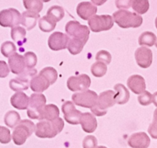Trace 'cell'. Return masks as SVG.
Wrapping results in <instances>:
<instances>
[{"mask_svg":"<svg viewBox=\"0 0 157 148\" xmlns=\"http://www.w3.org/2000/svg\"><path fill=\"white\" fill-rule=\"evenodd\" d=\"M63 127L64 122L60 117L51 121L40 120L36 123L35 134L40 138H53L63 130Z\"/></svg>","mask_w":157,"mask_h":148,"instance_id":"cell-1","label":"cell"},{"mask_svg":"<svg viewBox=\"0 0 157 148\" xmlns=\"http://www.w3.org/2000/svg\"><path fill=\"white\" fill-rule=\"evenodd\" d=\"M113 19L119 26L123 29L130 28V27L137 28L143 23V18L141 16L137 13L126 11L124 10L115 12L113 15Z\"/></svg>","mask_w":157,"mask_h":148,"instance_id":"cell-2","label":"cell"},{"mask_svg":"<svg viewBox=\"0 0 157 148\" xmlns=\"http://www.w3.org/2000/svg\"><path fill=\"white\" fill-rule=\"evenodd\" d=\"M36 130V125L29 120H23L19 122V124L13 130V142L16 145H22L26 141L27 138L33 134Z\"/></svg>","mask_w":157,"mask_h":148,"instance_id":"cell-3","label":"cell"},{"mask_svg":"<svg viewBox=\"0 0 157 148\" xmlns=\"http://www.w3.org/2000/svg\"><path fill=\"white\" fill-rule=\"evenodd\" d=\"M114 96L115 93L113 90H107L101 93L98 97L96 106L91 108L92 113L98 117L106 114L107 109L113 107L116 103Z\"/></svg>","mask_w":157,"mask_h":148,"instance_id":"cell-4","label":"cell"},{"mask_svg":"<svg viewBox=\"0 0 157 148\" xmlns=\"http://www.w3.org/2000/svg\"><path fill=\"white\" fill-rule=\"evenodd\" d=\"M66 32L68 36L72 39H77L86 43L90 37V29L77 21H69L66 25Z\"/></svg>","mask_w":157,"mask_h":148,"instance_id":"cell-5","label":"cell"},{"mask_svg":"<svg viewBox=\"0 0 157 148\" xmlns=\"http://www.w3.org/2000/svg\"><path fill=\"white\" fill-rule=\"evenodd\" d=\"M46 96L43 93H33L29 98V103L27 109L29 117L35 120H39L42 110L46 106Z\"/></svg>","mask_w":157,"mask_h":148,"instance_id":"cell-6","label":"cell"},{"mask_svg":"<svg viewBox=\"0 0 157 148\" xmlns=\"http://www.w3.org/2000/svg\"><path fill=\"white\" fill-rule=\"evenodd\" d=\"M99 96L96 92L87 90L81 93H75L72 96V101L77 106L86 108H93L97 103Z\"/></svg>","mask_w":157,"mask_h":148,"instance_id":"cell-7","label":"cell"},{"mask_svg":"<svg viewBox=\"0 0 157 148\" xmlns=\"http://www.w3.org/2000/svg\"><path fill=\"white\" fill-rule=\"evenodd\" d=\"M113 17L109 15H102V16H93L89 19L88 24L91 31L94 33H99L102 31H106L113 26Z\"/></svg>","mask_w":157,"mask_h":148,"instance_id":"cell-8","label":"cell"},{"mask_svg":"<svg viewBox=\"0 0 157 148\" xmlns=\"http://www.w3.org/2000/svg\"><path fill=\"white\" fill-rule=\"evenodd\" d=\"M22 15L16 9H8L0 12V25L15 28L21 23Z\"/></svg>","mask_w":157,"mask_h":148,"instance_id":"cell-9","label":"cell"},{"mask_svg":"<svg viewBox=\"0 0 157 148\" xmlns=\"http://www.w3.org/2000/svg\"><path fill=\"white\" fill-rule=\"evenodd\" d=\"M91 85V80L86 74L71 76L67 80V87L71 91H85Z\"/></svg>","mask_w":157,"mask_h":148,"instance_id":"cell-10","label":"cell"},{"mask_svg":"<svg viewBox=\"0 0 157 148\" xmlns=\"http://www.w3.org/2000/svg\"><path fill=\"white\" fill-rule=\"evenodd\" d=\"M62 111L64 114L66 121L69 124L76 125L80 123V118L82 113L76 110L75 105L71 101H66L62 107Z\"/></svg>","mask_w":157,"mask_h":148,"instance_id":"cell-11","label":"cell"},{"mask_svg":"<svg viewBox=\"0 0 157 148\" xmlns=\"http://www.w3.org/2000/svg\"><path fill=\"white\" fill-rule=\"evenodd\" d=\"M69 37L68 35L60 32H55L49 36L48 40L49 47L53 51H59L65 49L69 42Z\"/></svg>","mask_w":157,"mask_h":148,"instance_id":"cell-12","label":"cell"},{"mask_svg":"<svg viewBox=\"0 0 157 148\" xmlns=\"http://www.w3.org/2000/svg\"><path fill=\"white\" fill-rule=\"evenodd\" d=\"M135 59L139 66L143 69L149 67L152 62V53L151 49L142 46L138 48L135 53Z\"/></svg>","mask_w":157,"mask_h":148,"instance_id":"cell-13","label":"cell"},{"mask_svg":"<svg viewBox=\"0 0 157 148\" xmlns=\"http://www.w3.org/2000/svg\"><path fill=\"white\" fill-rule=\"evenodd\" d=\"M128 144L132 148H148L150 144V139L146 133H135L129 138Z\"/></svg>","mask_w":157,"mask_h":148,"instance_id":"cell-14","label":"cell"},{"mask_svg":"<svg viewBox=\"0 0 157 148\" xmlns=\"http://www.w3.org/2000/svg\"><path fill=\"white\" fill-rule=\"evenodd\" d=\"M8 63L11 72L13 73L16 74L18 76L26 69L24 56L16 53L12 55L10 57H9Z\"/></svg>","mask_w":157,"mask_h":148,"instance_id":"cell-15","label":"cell"},{"mask_svg":"<svg viewBox=\"0 0 157 148\" xmlns=\"http://www.w3.org/2000/svg\"><path fill=\"white\" fill-rule=\"evenodd\" d=\"M76 12L81 19L88 20L97 13V7L90 2H82L77 6Z\"/></svg>","mask_w":157,"mask_h":148,"instance_id":"cell-16","label":"cell"},{"mask_svg":"<svg viewBox=\"0 0 157 148\" xmlns=\"http://www.w3.org/2000/svg\"><path fill=\"white\" fill-rule=\"evenodd\" d=\"M128 87L136 94H141L146 91V82L143 76L132 75L127 80Z\"/></svg>","mask_w":157,"mask_h":148,"instance_id":"cell-17","label":"cell"},{"mask_svg":"<svg viewBox=\"0 0 157 148\" xmlns=\"http://www.w3.org/2000/svg\"><path fill=\"white\" fill-rule=\"evenodd\" d=\"M49 81L43 76V74L39 73V75L33 78L30 82V88L33 92L36 93H43L46 90H47L50 86Z\"/></svg>","mask_w":157,"mask_h":148,"instance_id":"cell-18","label":"cell"},{"mask_svg":"<svg viewBox=\"0 0 157 148\" xmlns=\"http://www.w3.org/2000/svg\"><path fill=\"white\" fill-rule=\"evenodd\" d=\"M80 123L82 128L85 132L93 133L97 128V120L94 115L90 113H83L80 118Z\"/></svg>","mask_w":157,"mask_h":148,"instance_id":"cell-19","label":"cell"},{"mask_svg":"<svg viewBox=\"0 0 157 148\" xmlns=\"http://www.w3.org/2000/svg\"><path fill=\"white\" fill-rule=\"evenodd\" d=\"M12 106L18 110H26L29 103V97L22 92H17L10 99Z\"/></svg>","mask_w":157,"mask_h":148,"instance_id":"cell-20","label":"cell"},{"mask_svg":"<svg viewBox=\"0 0 157 148\" xmlns=\"http://www.w3.org/2000/svg\"><path fill=\"white\" fill-rule=\"evenodd\" d=\"M59 116V110L57 106L54 104H49L43 107L39 120L51 121L58 118Z\"/></svg>","mask_w":157,"mask_h":148,"instance_id":"cell-21","label":"cell"},{"mask_svg":"<svg viewBox=\"0 0 157 148\" xmlns=\"http://www.w3.org/2000/svg\"><path fill=\"white\" fill-rule=\"evenodd\" d=\"M116 93H115L114 99L116 101V103L123 104L126 103L129 99V92L124 85L121 84H117L114 87Z\"/></svg>","mask_w":157,"mask_h":148,"instance_id":"cell-22","label":"cell"},{"mask_svg":"<svg viewBox=\"0 0 157 148\" xmlns=\"http://www.w3.org/2000/svg\"><path fill=\"white\" fill-rule=\"evenodd\" d=\"M40 18L39 13H33L30 11H25L22 14V20L21 24L24 27L26 28V29L31 30L34 28L36 25L38 19Z\"/></svg>","mask_w":157,"mask_h":148,"instance_id":"cell-23","label":"cell"},{"mask_svg":"<svg viewBox=\"0 0 157 148\" xmlns=\"http://www.w3.org/2000/svg\"><path fill=\"white\" fill-rule=\"evenodd\" d=\"M30 82L31 80L22 76H18L17 77L13 79L10 82V87L13 90V91L22 92L23 90H26L30 86Z\"/></svg>","mask_w":157,"mask_h":148,"instance_id":"cell-24","label":"cell"},{"mask_svg":"<svg viewBox=\"0 0 157 148\" xmlns=\"http://www.w3.org/2000/svg\"><path fill=\"white\" fill-rule=\"evenodd\" d=\"M26 31L23 27L17 26L13 28L11 30V37L16 43H18L19 46L24 44L26 42Z\"/></svg>","mask_w":157,"mask_h":148,"instance_id":"cell-25","label":"cell"},{"mask_svg":"<svg viewBox=\"0 0 157 148\" xmlns=\"http://www.w3.org/2000/svg\"><path fill=\"white\" fill-rule=\"evenodd\" d=\"M65 16L64 10L59 6H53L48 10L46 16L56 23L57 22L61 20Z\"/></svg>","mask_w":157,"mask_h":148,"instance_id":"cell-26","label":"cell"},{"mask_svg":"<svg viewBox=\"0 0 157 148\" xmlns=\"http://www.w3.org/2000/svg\"><path fill=\"white\" fill-rule=\"evenodd\" d=\"M20 121V115L19 114V113L14 111V110L8 111L4 117V122H5L6 125L10 128L16 127Z\"/></svg>","mask_w":157,"mask_h":148,"instance_id":"cell-27","label":"cell"},{"mask_svg":"<svg viewBox=\"0 0 157 148\" xmlns=\"http://www.w3.org/2000/svg\"><path fill=\"white\" fill-rule=\"evenodd\" d=\"M155 35L151 32H144L139 37V44L141 46H152L155 43Z\"/></svg>","mask_w":157,"mask_h":148,"instance_id":"cell-28","label":"cell"},{"mask_svg":"<svg viewBox=\"0 0 157 148\" xmlns=\"http://www.w3.org/2000/svg\"><path fill=\"white\" fill-rule=\"evenodd\" d=\"M86 43L81 41V40H77V39H71V40H69V43H68L67 48L71 54L77 55L79 53H81Z\"/></svg>","mask_w":157,"mask_h":148,"instance_id":"cell-29","label":"cell"},{"mask_svg":"<svg viewBox=\"0 0 157 148\" xmlns=\"http://www.w3.org/2000/svg\"><path fill=\"white\" fill-rule=\"evenodd\" d=\"M132 10L139 14H144L149 8V1L147 0H133L132 1Z\"/></svg>","mask_w":157,"mask_h":148,"instance_id":"cell-30","label":"cell"},{"mask_svg":"<svg viewBox=\"0 0 157 148\" xmlns=\"http://www.w3.org/2000/svg\"><path fill=\"white\" fill-rule=\"evenodd\" d=\"M23 4L27 11L33 12L36 13H39L42 11L43 7V3L40 0H28L23 1Z\"/></svg>","mask_w":157,"mask_h":148,"instance_id":"cell-31","label":"cell"},{"mask_svg":"<svg viewBox=\"0 0 157 148\" xmlns=\"http://www.w3.org/2000/svg\"><path fill=\"white\" fill-rule=\"evenodd\" d=\"M39 29L43 32L45 33H49V32L52 31L54 29L56 26V23L54 22L53 21L51 20L49 18L45 16L42 17L41 19H39Z\"/></svg>","mask_w":157,"mask_h":148,"instance_id":"cell-32","label":"cell"},{"mask_svg":"<svg viewBox=\"0 0 157 148\" xmlns=\"http://www.w3.org/2000/svg\"><path fill=\"white\" fill-rule=\"evenodd\" d=\"M106 65L101 62H96L91 67V72L96 77H102L106 73Z\"/></svg>","mask_w":157,"mask_h":148,"instance_id":"cell-33","label":"cell"},{"mask_svg":"<svg viewBox=\"0 0 157 148\" xmlns=\"http://www.w3.org/2000/svg\"><path fill=\"white\" fill-rule=\"evenodd\" d=\"M40 74H43V76L49 81L50 84H53L56 81L57 77H58V73H57V71L54 68L52 67H46L43 69H42L39 72Z\"/></svg>","mask_w":157,"mask_h":148,"instance_id":"cell-34","label":"cell"},{"mask_svg":"<svg viewBox=\"0 0 157 148\" xmlns=\"http://www.w3.org/2000/svg\"><path fill=\"white\" fill-rule=\"evenodd\" d=\"M16 47L13 43L6 41L3 43L1 46V53L5 57H10L12 55L16 53Z\"/></svg>","mask_w":157,"mask_h":148,"instance_id":"cell-35","label":"cell"},{"mask_svg":"<svg viewBox=\"0 0 157 148\" xmlns=\"http://www.w3.org/2000/svg\"><path fill=\"white\" fill-rule=\"evenodd\" d=\"M24 59L27 69H33L37 63V57L33 52L25 53L24 55Z\"/></svg>","mask_w":157,"mask_h":148,"instance_id":"cell-36","label":"cell"},{"mask_svg":"<svg viewBox=\"0 0 157 148\" xmlns=\"http://www.w3.org/2000/svg\"><path fill=\"white\" fill-rule=\"evenodd\" d=\"M96 60L98 62H101V63H105V65H108L111 63L112 56L108 51L100 50L96 54Z\"/></svg>","mask_w":157,"mask_h":148,"instance_id":"cell-37","label":"cell"},{"mask_svg":"<svg viewBox=\"0 0 157 148\" xmlns=\"http://www.w3.org/2000/svg\"><path fill=\"white\" fill-rule=\"evenodd\" d=\"M12 136L10 130L5 127L0 126V143H9L11 141Z\"/></svg>","mask_w":157,"mask_h":148,"instance_id":"cell-38","label":"cell"},{"mask_svg":"<svg viewBox=\"0 0 157 148\" xmlns=\"http://www.w3.org/2000/svg\"><path fill=\"white\" fill-rule=\"evenodd\" d=\"M148 132L152 138L157 139V109L154 111L153 120L152 123L149 125Z\"/></svg>","mask_w":157,"mask_h":148,"instance_id":"cell-39","label":"cell"},{"mask_svg":"<svg viewBox=\"0 0 157 148\" xmlns=\"http://www.w3.org/2000/svg\"><path fill=\"white\" fill-rule=\"evenodd\" d=\"M138 101L143 106L149 105L152 102V95L149 92L144 91L138 96Z\"/></svg>","mask_w":157,"mask_h":148,"instance_id":"cell-40","label":"cell"},{"mask_svg":"<svg viewBox=\"0 0 157 148\" xmlns=\"http://www.w3.org/2000/svg\"><path fill=\"white\" fill-rule=\"evenodd\" d=\"M97 139L94 136H86L82 142L83 148H97Z\"/></svg>","mask_w":157,"mask_h":148,"instance_id":"cell-41","label":"cell"},{"mask_svg":"<svg viewBox=\"0 0 157 148\" xmlns=\"http://www.w3.org/2000/svg\"><path fill=\"white\" fill-rule=\"evenodd\" d=\"M10 67L5 61H0V78H5L10 73Z\"/></svg>","mask_w":157,"mask_h":148,"instance_id":"cell-42","label":"cell"},{"mask_svg":"<svg viewBox=\"0 0 157 148\" xmlns=\"http://www.w3.org/2000/svg\"><path fill=\"white\" fill-rule=\"evenodd\" d=\"M132 5V1L130 0H118L116 1V6L118 9H129Z\"/></svg>","mask_w":157,"mask_h":148,"instance_id":"cell-43","label":"cell"},{"mask_svg":"<svg viewBox=\"0 0 157 148\" xmlns=\"http://www.w3.org/2000/svg\"><path fill=\"white\" fill-rule=\"evenodd\" d=\"M152 103H153L155 107H157V92L154 93L153 95H152Z\"/></svg>","mask_w":157,"mask_h":148,"instance_id":"cell-44","label":"cell"},{"mask_svg":"<svg viewBox=\"0 0 157 148\" xmlns=\"http://www.w3.org/2000/svg\"><path fill=\"white\" fill-rule=\"evenodd\" d=\"M155 27H156V29H157V17H156V19H155Z\"/></svg>","mask_w":157,"mask_h":148,"instance_id":"cell-45","label":"cell"},{"mask_svg":"<svg viewBox=\"0 0 157 148\" xmlns=\"http://www.w3.org/2000/svg\"><path fill=\"white\" fill-rule=\"evenodd\" d=\"M97 148H107V147H105V146H98Z\"/></svg>","mask_w":157,"mask_h":148,"instance_id":"cell-46","label":"cell"},{"mask_svg":"<svg viewBox=\"0 0 157 148\" xmlns=\"http://www.w3.org/2000/svg\"><path fill=\"white\" fill-rule=\"evenodd\" d=\"M155 46H156V48H157V39H156V41H155Z\"/></svg>","mask_w":157,"mask_h":148,"instance_id":"cell-47","label":"cell"}]
</instances>
